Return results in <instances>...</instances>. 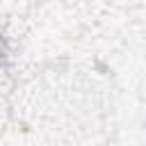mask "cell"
I'll use <instances>...</instances> for the list:
<instances>
[{"mask_svg":"<svg viewBox=\"0 0 146 146\" xmlns=\"http://www.w3.org/2000/svg\"><path fill=\"white\" fill-rule=\"evenodd\" d=\"M9 57H11L9 41H7V36L0 32V71H5V68L9 66Z\"/></svg>","mask_w":146,"mask_h":146,"instance_id":"6da1fadb","label":"cell"}]
</instances>
